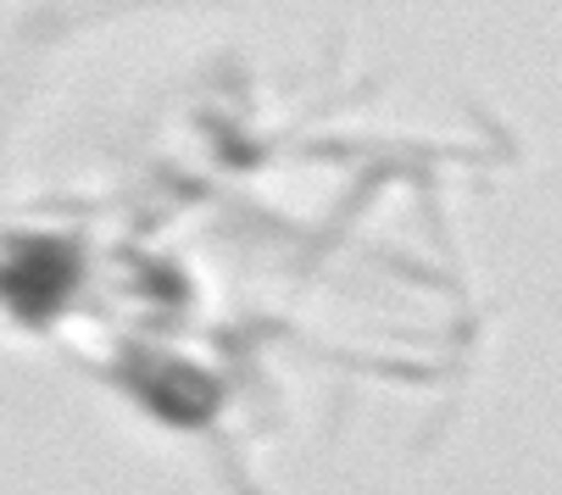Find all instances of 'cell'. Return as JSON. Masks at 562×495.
Masks as SVG:
<instances>
[{"label":"cell","mask_w":562,"mask_h":495,"mask_svg":"<svg viewBox=\"0 0 562 495\" xmlns=\"http://www.w3.org/2000/svg\"><path fill=\"white\" fill-rule=\"evenodd\" d=\"M18 273H34V290H23V295H18V306H23V312H45V306L67 290L72 262H67L61 251H50V245H40V251H29V257L18 262Z\"/></svg>","instance_id":"obj_1"},{"label":"cell","mask_w":562,"mask_h":495,"mask_svg":"<svg viewBox=\"0 0 562 495\" xmlns=\"http://www.w3.org/2000/svg\"><path fill=\"white\" fill-rule=\"evenodd\" d=\"M150 401H162V412H179V418H190V412H201L212 401V390L190 373V368H162V384L150 390Z\"/></svg>","instance_id":"obj_2"}]
</instances>
